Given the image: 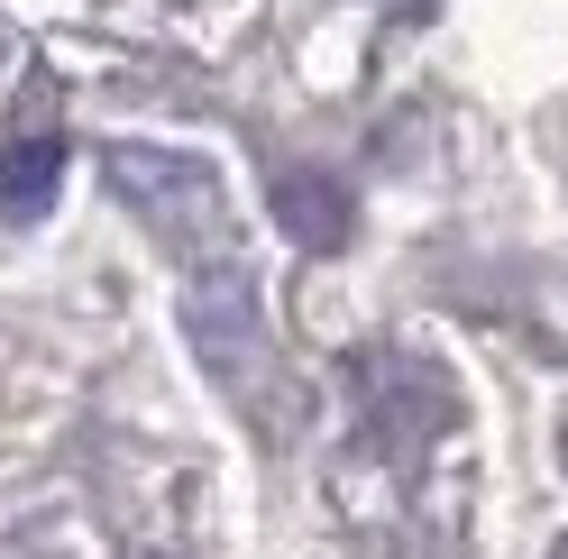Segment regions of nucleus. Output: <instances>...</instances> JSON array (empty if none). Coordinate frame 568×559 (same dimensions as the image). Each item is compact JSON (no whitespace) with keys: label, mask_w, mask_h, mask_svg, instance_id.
<instances>
[{"label":"nucleus","mask_w":568,"mask_h":559,"mask_svg":"<svg viewBox=\"0 0 568 559\" xmlns=\"http://www.w3.org/2000/svg\"><path fill=\"white\" fill-rule=\"evenodd\" d=\"M111 184L148 212L156 230L174 221L165 202H193V212H211V174L202 165H184V156H165V148H111Z\"/></svg>","instance_id":"obj_1"},{"label":"nucleus","mask_w":568,"mask_h":559,"mask_svg":"<svg viewBox=\"0 0 568 559\" xmlns=\"http://www.w3.org/2000/svg\"><path fill=\"white\" fill-rule=\"evenodd\" d=\"M64 184V138L38 120V129H10V148H0V212L10 221H38Z\"/></svg>","instance_id":"obj_2"},{"label":"nucleus","mask_w":568,"mask_h":559,"mask_svg":"<svg viewBox=\"0 0 568 559\" xmlns=\"http://www.w3.org/2000/svg\"><path fill=\"white\" fill-rule=\"evenodd\" d=\"M275 221L303 238V248H339L348 238V193L331 184V174H284L275 184Z\"/></svg>","instance_id":"obj_3"}]
</instances>
